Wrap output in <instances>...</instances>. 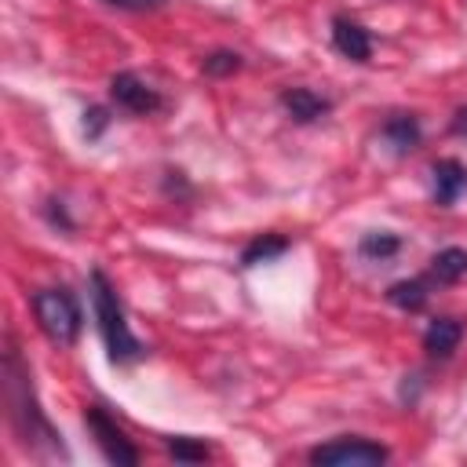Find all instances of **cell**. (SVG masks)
I'll return each mask as SVG.
<instances>
[{
	"label": "cell",
	"instance_id": "obj_1",
	"mask_svg": "<svg viewBox=\"0 0 467 467\" xmlns=\"http://www.w3.org/2000/svg\"><path fill=\"white\" fill-rule=\"evenodd\" d=\"M4 401H7V420L18 434V441L33 452H55V456H66V445H62V434L47 423V416L40 412V401H36V390H33V376H29V365L22 361L18 347L7 339L4 347Z\"/></svg>",
	"mask_w": 467,
	"mask_h": 467
},
{
	"label": "cell",
	"instance_id": "obj_2",
	"mask_svg": "<svg viewBox=\"0 0 467 467\" xmlns=\"http://www.w3.org/2000/svg\"><path fill=\"white\" fill-rule=\"evenodd\" d=\"M88 288H91V310H95V325H99V336H102V347H106L109 361L113 365H135V361H142L146 358V343L131 332L128 314H124V303H120L117 288L109 285V277L102 270H91Z\"/></svg>",
	"mask_w": 467,
	"mask_h": 467
},
{
	"label": "cell",
	"instance_id": "obj_3",
	"mask_svg": "<svg viewBox=\"0 0 467 467\" xmlns=\"http://www.w3.org/2000/svg\"><path fill=\"white\" fill-rule=\"evenodd\" d=\"M33 314L40 332L55 343V347H73L80 339L84 328V310L77 303V296L66 285H51V288H36L33 292Z\"/></svg>",
	"mask_w": 467,
	"mask_h": 467
},
{
	"label": "cell",
	"instance_id": "obj_4",
	"mask_svg": "<svg viewBox=\"0 0 467 467\" xmlns=\"http://www.w3.org/2000/svg\"><path fill=\"white\" fill-rule=\"evenodd\" d=\"M306 460L317 467H372V463H387L390 449L372 438H361V434H343L325 445H314L306 452Z\"/></svg>",
	"mask_w": 467,
	"mask_h": 467
},
{
	"label": "cell",
	"instance_id": "obj_5",
	"mask_svg": "<svg viewBox=\"0 0 467 467\" xmlns=\"http://www.w3.org/2000/svg\"><path fill=\"white\" fill-rule=\"evenodd\" d=\"M84 423H88V431L95 434V445L102 449V456H106L109 463H117V467H135V463H139V449L131 445V438L117 427V420H113L102 405H88Z\"/></svg>",
	"mask_w": 467,
	"mask_h": 467
},
{
	"label": "cell",
	"instance_id": "obj_6",
	"mask_svg": "<svg viewBox=\"0 0 467 467\" xmlns=\"http://www.w3.org/2000/svg\"><path fill=\"white\" fill-rule=\"evenodd\" d=\"M109 102H113L117 109L131 113V117H153V113L164 109L161 91L150 88V84H146L139 73H131V69H120V73L109 77Z\"/></svg>",
	"mask_w": 467,
	"mask_h": 467
},
{
	"label": "cell",
	"instance_id": "obj_7",
	"mask_svg": "<svg viewBox=\"0 0 467 467\" xmlns=\"http://www.w3.org/2000/svg\"><path fill=\"white\" fill-rule=\"evenodd\" d=\"M467 193V164L456 157H438L431 164V197L438 208H452Z\"/></svg>",
	"mask_w": 467,
	"mask_h": 467
},
{
	"label": "cell",
	"instance_id": "obj_8",
	"mask_svg": "<svg viewBox=\"0 0 467 467\" xmlns=\"http://www.w3.org/2000/svg\"><path fill=\"white\" fill-rule=\"evenodd\" d=\"M332 47H336L343 58H350V62H368V58H372V36H368V29H365L358 18H350V15H336V18H332Z\"/></svg>",
	"mask_w": 467,
	"mask_h": 467
},
{
	"label": "cell",
	"instance_id": "obj_9",
	"mask_svg": "<svg viewBox=\"0 0 467 467\" xmlns=\"http://www.w3.org/2000/svg\"><path fill=\"white\" fill-rule=\"evenodd\" d=\"M277 102H281V109H285L296 124H314V120H321L325 113H332V99H325V95H317V91H310V88H285V91L277 95Z\"/></svg>",
	"mask_w": 467,
	"mask_h": 467
},
{
	"label": "cell",
	"instance_id": "obj_10",
	"mask_svg": "<svg viewBox=\"0 0 467 467\" xmlns=\"http://www.w3.org/2000/svg\"><path fill=\"white\" fill-rule=\"evenodd\" d=\"M463 339V321L456 317H431V325L423 328V350L431 361H449L460 350Z\"/></svg>",
	"mask_w": 467,
	"mask_h": 467
},
{
	"label": "cell",
	"instance_id": "obj_11",
	"mask_svg": "<svg viewBox=\"0 0 467 467\" xmlns=\"http://www.w3.org/2000/svg\"><path fill=\"white\" fill-rule=\"evenodd\" d=\"M379 135H383V142H387L398 157H405V153H412V150L423 142V124H420L416 113H390V117L379 124Z\"/></svg>",
	"mask_w": 467,
	"mask_h": 467
},
{
	"label": "cell",
	"instance_id": "obj_12",
	"mask_svg": "<svg viewBox=\"0 0 467 467\" xmlns=\"http://www.w3.org/2000/svg\"><path fill=\"white\" fill-rule=\"evenodd\" d=\"M463 277H467V248L449 244V248L431 255V266H427V281L431 285H456Z\"/></svg>",
	"mask_w": 467,
	"mask_h": 467
},
{
	"label": "cell",
	"instance_id": "obj_13",
	"mask_svg": "<svg viewBox=\"0 0 467 467\" xmlns=\"http://www.w3.org/2000/svg\"><path fill=\"white\" fill-rule=\"evenodd\" d=\"M431 281H427V274H420V277H405V281H394L390 288H387V303L390 306H398V310H405V314H420L423 306H427V299H431Z\"/></svg>",
	"mask_w": 467,
	"mask_h": 467
},
{
	"label": "cell",
	"instance_id": "obj_14",
	"mask_svg": "<svg viewBox=\"0 0 467 467\" xmlns=\"http://www.w3.org/2000/svg\"><path fill=\"white\" fill-rule=\"evenodd\" d=\"M288 248H292V241H288L285 234H259V237H252V241L241 248V266L252 270V266H259V263H274V259L285 255Z\"/></svg>",
	"mask_w": 467,
	"mask_h": 467
},
{
	"label": "cell",
	"instance_id": "obj_15",
	"mask_svg": "<svg viewBox=\"0 0 467 467\" xmlns=\"http://www.w3.org/2000/svg\"><path fill=\"white\" fill-rule=\"evenodd\" d=\"M401 237L398 234H390V230H368L361 241H358V255L361 259H368V263H387V259H394L398 252H401Z\"/></svg>",
	"mask_w": 467,
	"mask_h": 467
},
{
	"label": "cell",
	"instance_id": "obj_16",
	"mask_svg": "<svg viewBox=\"0 0 467 467\" xmlns=\"http://www.w3.org/2000/svg\"><path fill=\"white\" fill-rule=\"evenodd\" d=\"M164 449H168V456L179 460V463H201V460L212 456V449H208L204 441H197V438H168Z\"/></svg>",
	"mask_w": 467,
	"mask_h": 467
},
{
	"label": "cell",
	"instance_id": "obj_17",
	"mask_svg": "<svg viewBox=\"0 0 467 467\" xmlns=\"http://www.w3.org/2000/svg\"><path fill=\"white\" fill-rule=\"evenodd\" d=\"M241 66H244V62H241V55H237V51H226V47H219V51L204 55V62H201L204 77H234Z\"/></svg>",
	"mask_w": 467,
	"mask_h": 467
},
{
	"label": "cell",
	"instance_id": "obj_18",
	"mask_svg": "<svg viewBox=\"0 0 467 467\" xmlns=\"http://www.w3.org/2000/svg\"><path fill=\"white\" fill-rule=\"evenodd\" d=\"M106 128H109V109L106 106H88L84 109V139L88 142H99Z\"/></svg>",
	"mask_w": 467,
	"mask_h": 467
},
{
	"label": "cell",
	"instance_id": "obj_19",
	"mask_svg": "<svg viewBox=\"0 0 467 467\" xmlns=\"http://www.w3.org/2000/svg\"><path fill=\"white\" fill-rule=\"evenodd\" d=\"M44 215H47V223H51V226H62L66 234L73 230V219H69V212H66V204H62V201H47V204H44Z\"/></svg>",
	"mask_w": 467,
	"mask_h": 467
},
{
	"label": "cell",
	"instance_id": "obj_20",
	"mask_svg": "<svg viewBox=\"0 0 467 467\" xmlns=\"http://www.w3.org/2000/svg\"><path fill=\"white\" fill-rule=\"evenodd\" d=\"M106 4H113V7H120V11H150V7H157L161 0H106Z\"/></svg>",
	"mask_w": 467,
	"mask_h": 467
},
{
	"label": "cell",
	"instance_id": "obj_21",
	"mask_svg": "<svg viewBox=\"0 0 467 467\" xmlns=\"http://www.w3.org/2000/svg\"><path fill=\"white\" fill-rule=\"evenodd\" d=\"M449 131H452V135H460V139H467V106H460V109L452 113V120H449Z\"/></svg>",
	"mask_w": 467,
	"mask_h": 467
}]
</instances>
